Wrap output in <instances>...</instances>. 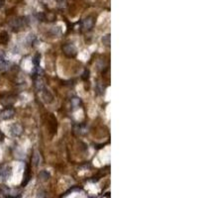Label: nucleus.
<instances>
[{
	"label": "nucleus",
	"mask_w": 198,
	"mask_h": 198,
	"mask_svg": "<svg viewBox=\"0 0 198 198\" xmlns=\"http://www.w3.org/2000/svg\"><path fill=\"white\" fill-rule=\"evenodd\" d=\"M42 97H43V99L46 103H51L54 99V96L52 95V93H51L50 91L47 90V89H44L43 93H42Z\"/></svg>",
	"instance_id": "nucleus-7"
},
{
	"label": "nucleus",
	"mask_w": 198,
	"mask_h": 198,
	"mask_svg": "<svg viewBox=\"0 0 198 198\" xmlns=\"http://www.w3.org/2000/svg\"><path fill=\"white\" fill-rule=\"evenodd\" d=\"M40 161H41V156H40L39 153H38V152H35V154L33 156V162H34V165H38Z\"/></svg>",
	"instance_id": "nucleus-10"
},
{
	"label": "nucleus",
	"mask_w": 198,
	"mask_h": 198,
	"mask_svg": "<svg viewBox=\"0 0 198 198\" xmlns=\"http://www.w3.org/2000/svg\"><path fill=\"white\" fill-rule=\"evenodd\" d=\"M93 24H94V20L92 17H87L85 18L83 21H82V28L86 31H88L91 28L93 27Z\"/></svg>",
	"instance_id": "nucleus-6"
},
{
	"label": "nucleus",
	"mask_w": 198,
	"mask_h": 198,
	"mask_svg": "<svg viewBox=\"0 0 198 198\" xmlns=\"http://www.w3.org/2000/svg\"><path fill=\"white\" fill-rule=\"evenodd\" d=\"M10 133L13 137H19L21 136V134L23 133V127L16 123V124H13L11 127H10Z\"/></svg>",
	"instance_id": "nucleus-4"
},
{
	"label": "nucleus",
	"mask_w": 198,
	"mask_h": 198,
	"mask_svg": "<svg viewBox=\"0 0 198 198\" xmlns=\"http://www.w3.org/2000/svg\"><path fill=\"white\" fill-rule=\"evenodd\" d=\"M25 23H26V20L24 18H17L12 21L11 27L13 28V30H19L23 28V26H25Z\"/></svg>",
	"instance_id": "nucleus-5"
},
{
	"label": "nucleus",
	"mask_w": 198,
	"mask_h": 198,
	"mask_svg": "<svg viewBox=\"0 0 198 198\" xmlns=\"http://www.w3.org/2000/svg\"><path fill=\"white\" fill-rule=\"evenodd\" d=\"M40 58H41V55H40L39 54H37V55H36V57L34 58V60H33L34 64H35V65H37V67L40 64Z\"/></svg>",
	"instance_id": "nucleus-12"
},
{
	"label": "nucleus",
	"mask_w": 198,
	"mask_h": 198,
	"mask_svg": "<svg viewBox=\"0 0 198 198\" xmlns=\"http://www.w3.org/2000/svg\"><path fill=\"white\" fill-rule=\"evenodd\" d=\"M9 41V35L6 32H0V44L2 45H6Z\"/></svg>",
	"instance_id": "nucleus-8"
},
{
	"label": "nucleus",
	"mask_w": 198,
	"mask_h": 198,
	"mask_svg": "<svg viewBox=\"0 0 198 198\" xmlns=\"http://www.w3.org/2000/svg\"><path fill=\"white\" fill-rule=\"evenodd\" d=\"M63 51L64 54L68 58H74L77 54V50L73 44H65L63 47Z\"/></svg>",
	"instance_id": "nucleus-1"
},
{
	"label": "nucleus",
	"mask_w": 198,
	"mask_h": 198,
	"mask_svg": "<svg viewBox=\"0 0 198 198\" xmlns=\"http://www.w3.org/2000/svg\"><path fill=\"white\" fill-rule=\"evenodd\" d=\"M15 110L13 108H7L4 109L1 113H0V119L1 120H10L14 117Z\"/></svg>",
	"instance_id": "nucleus-3"
},
{
	"label": "nucleus",
	"mask_w": 198,
	"mask_h": 198,
	"mask_svg": "<svg viewBox=\"0 0 198 198\" xmlns=\"http://www.w3.org/2000/svg\"><path fill=\"white\" fill-rule=\"evenodd\" d=\"M12 174V169L11 166L8 165H2L0 166V177L5 180L7 179L8 177H10Z\"/></svg>",
	"instance_id": "nucleus-2"
},
{
	"label": "nucleus",
	"mask_w": 198,
	"mask_h": 198,
	"mask_svg": "<svg viewBox=\"0 0 198 198\" xmlns=\"http://www.w3.org/2000/svg\"><path fill=\"white\" fill-rule=\"evenodd\" d=\"M102 43L105 46H109L110 45V35H106L102 38Z\"/></svg>",
	"instance_id": "nucleus-11"
},
{
	"label": "nucleus",
	"mask_w": 198,
	"mask_h": 198,
	"mask_svg": "<svg viewBox=\"0 0 198 198\" xmlns=\"http://www.w3.org/2000/svg\"><path fill=\"white\" fill-rule=\"evenodd\" d=\"M39 177H40V178H42L43 180H48V179H49V177H50V174H49L48 171L43 170V171H41V172H40Z\"/></svg>",
	"instance_id": "nucleus-9"
},
{
	"label": "nucleus",
	"mask_w": 198,
	"mask_h": 198,
	"mask_svg": "<svg viewBox=\"0 0 198 198\" xmlns=\"http://www.w3.org/2000/svg\"><path fill=\"white\" fill-rule=\"evenodd\" d=\"M5 4V0H0V8L3 7Z\"/></svg>",
	"instance_id": "nucleus-13"
}]
</instances>
